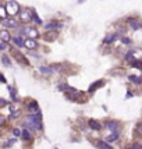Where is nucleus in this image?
<instances>
[{
	"label": "nucleus",
	"instance_id": "f257e3e1",
	"mask_svg": "<svg viewBox=\"0 0 142 149\" xmlns=\"http://www.w3.org/2000/svg\"><path fill=\"white\" fill-rule=\"evenodd\" d=\"M27 127H29L32 130H42V116L40 113H33L27 117Z\"/></svg>",
	"mask_w": 142,
	"mask_h": 149
},
{
	"label": "nucleus",
	"instance_id": "f03ea898",
	"mask_svg": "<svg viewBox=\"0 0 142 149\" xmlns=\"http://www.w3.org/2000/svg\"><path fill=\"white\" fill-rule=\"evenodd\" d=\"M6 10H7V14L8 16H16L20 13V4L17 3L16 0H10L7 1V4H6Z\"/></svg>",
	"mask_w": 142,
	"mask_h": 149
},
{
	"label": "nucleus",
	"instance_id": "7ed1b4c3",
	"mask_svg": "<svg viewBox=\"0 0 142 149\" xmlns=\"http://www.w3.org/2000/svg\"><path fill=\"white\" fill-rule=\"evenodd\" d=\"M20 18H21V21H22L24 24H28L32 18H33V11L28 10V8H27V10H22V11L20 13Z\"/></svg>",
	"mask_w": 142,
	"mask_h": 149
},
{
	"label": "nucleus",
	"instance_id": "20e7f679",
	"mask_svg": "<svg viewBox=\"0 0 142 149\" xmlns=\"http://www.w3.org/2000/svg\"><path fill=\"white\" fill-rule=\"evenodd\" d=\"M25 35L29 36V39H36L39 36V32L36 28H32V27H25Z\"/></svg>",
	"mask_w": 142,
	"mask_h": 149
},
{
	"label": "nucleus",
	"instance_id": "39448f33",
	"mask_svg": "<svg viewBox=\"0 0 142 149\" xmlns=\"http://www.w3.org/2000/svg\"><path fill=\"white\" fill-rule=\"evenodd\" d=\"M1 24L4 25L6 28H17V25H18V24H17V21L14 20V18H11V17H10V18H6V20H3Z\"/></svg>",
	"mask_w": 142,
	"mask_h": 149
},
{
	"label": "nucleus",
	"instance_id": "423d86ee",
	"mask_svg": "<svg viewBox=\"0 0 142 149\" xmlns=\"http://www.w3.org/2000/svg\"><path fill=\"white\" fill-rule=\"evenodd\" d=\"M38 46H39V45H38V42L35 41V39H29V38H28V39L25 41V48H28L29 50L36 49Z\"/></svg>",
	"mask_w": 142,
	"mask_h": 149
},
{
	"label": "nucleus",
	"instance_id": "0eeeda50",
	"mask_svg": "<svg viewBox=\"0 0 142 149\" xmlns=\"http://www.w3.org/2000/svg\"><path fill=\"white\" fill-rule=\"evenodd\" d=\"M10 39H11V36H10L8 31H6V29H1V31H0V41H1V42H6V43H7Z\"/></svg>",
	"mask_w": 142,
	"mask_h": 149
},
{
	"label": "nucleus",
	"instance_id": "6e6552de",
	"mask_svg": "<svg viewBox=\"0 0 142 149\" xmlns=\"http://www.w3.org/2000/svg\"><path fill=\"white\" fill-rule=\"evenodd\" d=\"M63 24L61 22H49V24L45 25V29L47 31H50V29H57V28H61Z\"/></svg>",
	"mask_w": 142,
	"mask_h": 149
},
{
	"label": "nucleus",
	"instance_id": "1a4fd4ad",
	"mask_svg": "<svg viewBox=\"0 0 142 149\" xmlns=\"http://www.w3.org/2000/svg\"><path fill=\"white\" fill-rule=\"evenodd\" d=\"M106 128H109L111 133H116L118 130V123H116V121H107L106 123Z\"/></svg>",
	"mask_w": 142,
	"mask_h": 149
},
{
	"label": "nucleus",
	"instance_id": "9d476101",
	"mask_svg": "<svg viewBox=\"0 0 142 149\" xmlns=\"http://www.w3.org/2000/svg\"><path fill=\"white\" fill-rule=\"evenodd\" d=\"M88 125H89L92 130H100V128H102V124H100L99 121H96V120H89V121H88Z\"/></svg>",
	"mask_w": 142,
	"mask_h": 149
},
{
	"label": "nucleus",
	"instance_id": "9b49d317",
	"mask_svg": "<svg viewBox=\"0 0 142 149\" xmlns=\"http://www.w3.org/2000/svg\"><path fill=\"white\" fill-rule=\"evenodd\" d=\"M98 148L99 149H113L107 141H99L98 142Z\"/></svg>",
	"mask_w": 142,
	"mask_h": 149
},
{
	"label": "nucleus",
	"instance_id": "f8f14e48",
	"mask_svg": "<svg viewBox=\"0 0 142 149\" xmlns=\"http://www.w3.org/2000/svg\"><path fill=\"white\" fill-rule=\"evenodd\" d=\"M102 85H103V81H96V82H93L89 88H88V92H95L96 88H99V86H102Z\"/></svg>",
	"mask_w": 142,
	"mask_h": 149
},
{
	"label": "nucleus",
	"instance_id": "ddd939ff",
	"mask_svg": "<svg viewBox=\"0 0 142 149\" xmlns=\"http://www.w3.org/2000/svg\"><path fill=\"white\" fill-rule=\"evenodd\" d=\"M13 42L16 43L18 48H25V41H22L20 36H17V38H13Z\"/></svg>",
	"mask_w": 142,
	"mask_h": 149
},
{
	"label": "nucleus",
	"instance_id": "4468645a",
	"mask_svg": "<svg viewBox=\"0 0 142 149\" xmlns=\"http://www.w3.org/2000/svg\"><path fill=\"white\" fill-rule=\"evenodd\" d=\"M8 14H7V10H6V7L4 6H0V20L3 21V20H6V18H8Z\"/></svg>",
	"mask_w": 142,
	"mask_h": 149
},
{
	"label": "nucleus",
	"instance_id": "2eb2a0df",
	"mask_svg": "<svg viewBox=\"0 0 142 149\" xmlns=\"http://www.w3.org/2000/svg\"><path fill=\"white\" fill-rule=\"evenodd\" d=\"M118 139V133L116 131V133H111L110 135H107V142L110 144V142H114Z\"/></svg>",
	"mask_w": 142,
	"mask_h": 149
},
{
	"label": "nucleus",
	"instance_id": "dca6fc26",
	"mask_svg": "<svg viewBox=\"0 0 142 149\" xmlns=\"http://www.w3.org/2000/svg\"><path fill=\"white\" fill-rule=\"evenodd\" d=\"M28 107H29V110H33L35 113H39V106H38V103H36L35 100H32L31 103H29V106H28Z\"/></svg>",
	"mask_w": 142,
	"mask_h": 149
},
{
	"label": "nucleus",
	"instance_id": "f3484780",
	"mask_svg": "<svg viewBox=\"0 0 142 149\" xmlns=\"http://www.w3.org/2000/svg\"><path fill=\"white\" fill-rule=\"evenodd\" d=\"M39 71L42 73V74H52V73H53V68L42 66V67H39Z\"/></svg>",
	"mask_w": 142,
	"mask_h": 149
},
{
	"label": "nucleus",
	"instance_id": "a211bd4d",
	"mask_svg": "<svg viewBox=\"0 0 142 149\" xmlns=\"http://www.w3.org/2000/svg\"><path fill=\"white\" fill-rule=\"evenodd\" d=\"M128 22L131 24V27H132L134 29H139V28H141V27H142V25L139 24V22H138L137 20H131V18H130V20H128Z\"/></svg>",
	"mask_w": 142,
	"mask_h": 149
},
{
	"label": "nucleus",
	"instance_id": "6ab92c4d",
	"mask_svg": "<svg viewBox=\"0 0 142 149\" xmlns=\"http://www.w3.org/2000/svg\"><path fill=\"white\" fill-rule=\"evenodd\" d=\"M128 78H130V81H132V82H135V84H141V82H142V77H135V75H130Z\"/></svg>",
	"mask_w": 142,
	"mask_h": 149
},
{
	"label": "nucleus",
	"instance_id": "aec40b11",
	"mask_svg": "<svg viewBox=\"0 0 142 149\" xmlns=\"http://www.w3.org/2000/svg\"><path fill=\"white\" fill-rule=\"evenodd\" d=\"M1 63H3L6 67H10V66H11V61H10L8 56H1Z\"/></svg>",
	"mask_w": 142,
	"mask_h": 149
},
{
	"label": "nucleus",
	"instance_id": "412c9836",
	"mask_svg": "<svg viewBox=\"0 0 142 149\" xmlns=\"http://www.w3.org/2000/svg\"><path fill=\"white\" fill-rule=\"evenodd\" d=\"M116 39V33H111V35H107L106 38H104V43H110Z\"/></svg>",
	"mask_w": 142,
	"mask_h": 149
},
{
	"label": "nucleus",
	"instance_id": "4be33fe9",
	"mask_svg": "<svg viewBox=\"0 0 142 149\" xmlns=\"http://www.w3.org/2000/svg\"><path fill=\"white\" fill-rule=\"evenodd\" d=\"M16 56H17V60H18L20 63H24V64H27V66H28V60H25L22 54H20V53H16Z\"/></svg>",
	"mask_w": 142,
	"mask_h": 149
},
{
	"label": "nucleus",
	"instance_id": "5701e85b",
	"mask_svg": "<svg viewBox=\"0 0 142 149\" xmlns=\"http://www.w3.org/2000/svg\"><path fill=\"white\" fill-rule=\"evenodd\" d=\"M21 137H22L24 139H31V133H29L28 130H24L22 134H21Z\"/></svg>",
	"mask_w": 142,
	"mask_h": 149
},
{
	"label": "nucleus",
	"instance_id": "b1692460",
	"mask_svg": "<svg viewBox=\"0 0 142 149\" xmlns=\"http://www.w3.org/2000/svg\"><path fill=\"white\" fill-rule=\"evenodd\" d=\"M8 91H10V95H11V99L16 102L17 100V93H16V91H14V88H8Z\"/></svg>",
	"mask_w": 142,
	"mask_h": 149
},
{
	"label": "nucleus",
	"instance_id": "393cba45",
	"mask_svg": "<svg viewBox=\"0 0 142 149\" xmlns=\"http://www.w3.org/2000/svg\"><path fill=\"white\" fill-rule=\"evenodd\" d=\"M33 20H35V22H36V24H42V20L38 17V14H36V13H33Z\"/></svg>",
	"mask_w": 142,
	"mask_h": 149
},
{
	"label": "nucleus",
	"instance_id": "a878e982",
	"mask_svg": "<svg viewBox=\"0 0 142 149\" xmlns=\"http://www.w3.org/2000/svg\"><path fill=\"white\" fill-rule=\"evenodd\" d=\"M7 49V43L6 42H0V50H4Z\"/></svg>",
	"mask_w": 142,
	"mask_h": 149
},
{
	"label": "nucleus",
	"instance_id": "bb28decb",
	"mask_svg": "<svg viewBox=\"0 0 142 149\" xmlns=\"http://www.w3.org/2000/svg\"><path fill=\"white\" fill-rule=\"evenodd\" d=\"M137 133L139 134V135H142V123L141 124H138V127H137Z\"/></svg>",
	"mask_w": 142,
	"mask_h": 149
},
{
	"label": "nucleus",
	"instance_id": "cd10ccee",
	"mask_svg": "<svg viewBox=\"0 0 142 149\" xmlns=\"http://www.w3.org/2000/svg\"><path fill=\"white\" fill-rule=\"evenodd\" d=\"M7 103H8L7 100H4V99H1V98H0V107H3V106H6Z\"/></svg>",
	"mask_w": 142,
	"mask_h": 149
},
{
	"label": "nucleus",
	"instance_id": "c85d7f7f",
	"mask_svg": "<svg viewBox=\"0 0 142 149\" xmlns=\"http://www.w3.org/2000/svg\"><path fill=\"white\" fill-rule=\"evenodd\" d=\"M13 134H14V135H16V137H20V135H21V131H20V130H18V128H16V130H14V131H13Z\"/></svg>",
	"mask_w": 142,
	"mask_h": 149
},
{
	"label": "nucleus",
	"instance_id": "c756f323",
	"mask_svg": "<svg viewBox=\"0 0 142 149\" xmlns=\"http://www.w3.org/2000/svg\"><path fill=\"white\" fill-rule=\"evenodd\" d=\"M4 123H6V118H4V116H1V114H0V125H3Z\"/></svg>",
	"mask_w": 142,
	"mask_h": 149
},
{
	"label": "nucleus",
	"instance_id": "7c9ffc66",
	"mask_svg": "<svg viewBox=\"0 0 142 149\" xmlns=\"http://www.w3.org/2000/svg\"><path fill=\"white\" fill-rule=\"evenodd\" d=\"M131 149H142V145H139V144H137V145H134Z\"/></svg>",
	"mask_w": 142,
	"mask_h": 149
},
{
	"label": "nucleus",
	"instance_id": "2f4dec72",
	"mask_svg": "<svg viewBox=\"0 0 142 149\" xmlns=\"http://www.w3.org/2000/svg\"><path fill=\"white\" fill-rule=\"evenodd\" d=\"M0 82L6 84V78H4V75H3V74H0Z\"/></svg>",
	"mask_w": 142,
	"mask_h": 149
},
{
	"label": "nucleus",
	"instance_id": "473e14b6",
	"mask_svg": "<svg viewBox=\"0 0 142 149\" xmlns=\"http://www.w3.org/2000/svg\"><path fill=\"white\" fill-rule=\"evenodd\" d=\"M131 56H132V52H128V53H127V56H126V59H127V60H130V59H131Z\"/></svg>",
	"mask_w": 142,
	"mask_h": 149
},
{
	"label": "nucleus",
	"instance_id": "72a5a7b5",
	"mask_svg": "<svg viewBox=\"0 0 142 149\" xmlns=\"http://www.w3.org/2000/svg\"><path fill=\"white\" fill-rule=\"evenodd\" d=\"M123 42H124V43H127V45H128V43H131V41H130L128 38H123Z\"/></svg>",
	"mask_w": 142,
	"mask_h": 149
}]
</instances>
